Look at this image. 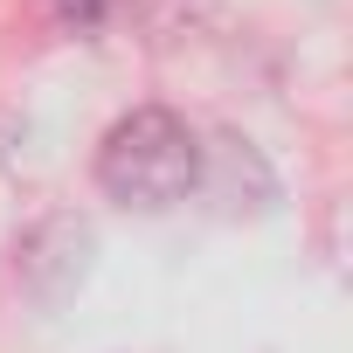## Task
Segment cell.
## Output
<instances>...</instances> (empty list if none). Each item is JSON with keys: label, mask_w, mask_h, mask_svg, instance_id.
<instances>
[{"label": "cell", "mask_w": 353, "mask_h": 353, "mask_svg": "<svg viewBox=\"0 0 353 353\" xmlns=\"http://www.w3.org/2000/svg\"><path fill=\"white\" fill-rule=\"evenodd\" d=\"M201 181V145L188 132V118H173L159 104L118 118L97 145V188L118 201V208H173L188 201V188Z\"/></svg>", "instance_id": "6da1fadb"}, {"label": "cell", "mask_w": 353, "mask_h": 353, "mask_svg": "<svg viewBox=\"0 0 353 353\" xmlns=\"http://www.w3.org/2000/svg\"><path fill=\"white\" fill-rule=\"evenodd\" d=\"M56 8H63V21L97 28V21H111V8H118V0H56Z\"/></svg>", "instance_id": "7a4b0ae2"}]
</instances>
